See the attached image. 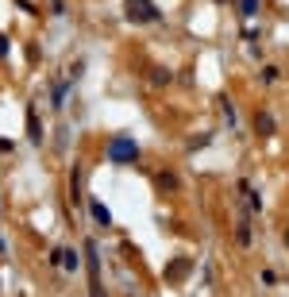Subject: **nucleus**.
I'll return each mask as SVG.
<instances>
[{
    "label": "nucleus",
    "mask_w": 289,
    "mask_h": 297,
    "mask_svg": "<svg viewBox=\"0 0 289 297\" xmlns=\"http://www.w3.org/2000/svg\"><path fill=\"white\" fill-rule=\"evenodd\" d=\"M150 81H154V85H170V81H173V74H170V70H162V66H158V70L150 74Z\"/></svg>",
    "instance_id": "nucleus-10"
},
{
    "label": "nucleus",
    "mask_w": 289,
    "mask_h": 297,
    "mask_svg": "<svg viewBox=\"0 0 289 297\" xmlns=\"http://www.w3.org/2000/svg\"><path fill=\"white\" fill-rule=\"evenodd\" d=\"M85 255H89V274H93V286H89V290L101 294V259H97V243H93V239L85 243Z\"/></svg>",
    "instance_id": "nucleus-3"
},
{
    "label": "nucleus",
    "mask_w": 289,
    "mask_h": 297,
    "mask_svg": "<svg viewBox=\"0 0 289 297\" xmlns=\"http://www.w3.org/2000/svg\"><path fill=\"white\" fill-rule=\"evenodd\" d=\"M93 220H97V224H104V228H108V224H112V212H108V208H104L101 201H93Z\"/></svg>",
    "instance_id": "nucleus-8"
},
{
    "label": "nucleus",
    "mask_w": 289,
    "mask_h": 297,
    "mask_svg": "<svg viewBox=\"0 0 289 297\" xmlns=\"http://www.w3.org/2000/svg\"><path fill=\"white\" fill-rule=\"evenodd\" d=\"M235 236H239V243H243V247H247V243H251V224H239V232H235Z\"/></svg>",
    "instance_id": "nucleus-14"
},
{
    "label": "nucleus",
    "mask_w": 289,
    "mask_h": 297,
    "mask_svg": "<svg viewBox=\"0 0 289 297\" xmlns=\"http://www.w3.org/2000/svg\"><path fill=\"white\" fill-rule=\"evenodd\" d=\"M135 158H139L135 139H128V135H116V139H108V162H116V166H131Z\"/></svg>",
    "instance_id": "nucleus-1"
},
{
    "label": "nucleus",
    "mask_w": 289,
    "mask_h": 297,
    "mask_svg": "<svg viewBox=\"0 0 289 297\" xmlns=\"http://www.w3.org/2000/svg\"><path fill=\"white\" fill-rule=\"evenodd\" d=\"M58 267H66V270H77V267H81V255H77V251H62V259H58Z\"/></svg>",
    "instance_id": "nucleus-9"
},
{
    "label": "nucleus",
    "mask_w": 289,
    "mask_h": 297,
    "mask_svg": "<svg viewBox=\"0 0 289 297\" xmlns=\"http://www.w3.org/2000/svg\"><path fill=\"white\" fill-rule=\"evenodd\" d=\"M4 54H8V39L0 35V58H4Z\"/></svg>",
    "instance_id": "nucleus-17"
},
{
    "label": "nucleus",
    "mask_w": 289,
    "mask_h": 297,
    "mask_svg": "<svg viewBox=\"0 0 289 297\" xmlns=\"http://www.w3.org/2000/svg\"><path fill=\"white\" fill-rule=\"evenodd\" d=\"M255 132H259L262 139H270V135L278 132V124H274V116H270V112H259V116H255Z\"/></svg>",
    "instance_id": "nucleus-5"
},
{
    "label": "nucleus",
    "mask_w": 289,
    "mask_h": 297,
    "mask_svg": "<svg viewBox=\"0 0 289 297\" xmlns=\"http://www.w3.org/2000/svg\"><path fill=\"white\" fill-rule=\"evenodd\" d=\"M239 12H243V19H251L259 12V0H239Z\"/></svg>",
    "instance_id": "nucleus-11"
},
{
    "label": "nucleus",
    "mask_w": 289,
    "mask_h": 297,
    "mask_svg": "<svg viewBox=\"0 0 289 297\" xmlns=\"http://www.w3.org/2000/svg\"><path fill=\"white\" fill-rule=\"evenodd\" d=\"M66 93H70V85H54V108H62V104H66Z\"/></svg>",
    "instance_id": "nucleus-12"
},
{
    "label": "nucleus",
    "mask_w": 289,
    "mask_h": 297,
    "mask_svg": "<svg viewBox=\"0 0 289 297\" xmlns=\"http://www.w3.org/2000/svg\"><path fill=\"white\" fill-rule=\"evenodd\" d=\"M128 19H139V23H154V19H162V12L154 8V0H128Z\"/></svg>",
    "instance_id": "nucleus-2"
},
{
    "label": "nucleus",
    "mask_w": 289,
    "mask_h": 297,
    "mask_svg": "<svg viewBox=\"0 0 289 297\" xmlns=\"http://www.w3.org/2000/svg\"><path fill=\"white\" fill-rule=\"evenodd\" d=\"M262 81H278V66H266L262 70Z\"/></svg>",
    "instance_id": "nucleus-15"
},
{
    "label": "nucleus",
    "mask_w": 289,
    "mask_h": 297,
    "mask_svg": "<svg viewBox=\"0 0 289 297\" xmlns=\"http://www.w3.org/2000/svg\"><path fill=\"white\" fill-rule=\"evenodd\" d=\"M189 270H193V263H189V259H177V263H170V267H166V282H181Z\"/></svg>",
    "instance_id": "nucleus-4"
},
{
    "label": "nucleus",
    "mask_w": 289,
    "mask_h": 297,
    "mask_svg": "<svg viewBox=\"0 0 289 297\" xmlns=\"http://www.w3.org/2000/svg\"><path fill=\"white\" fill-rule=\"evenodd\" d=\"M154 185H158L162 193H177V189H181V181H177V174H158V178H154Z\"/></svg>",
    "instance_id": "nucleus-7"
},
{
    "label": "nucleus",
    "mask_w": 289,
    "mask_h": 297,
    "mask_svg": "<svg viewBox=\"0 0 289 297\" xmlns=\"http://www.w3.org/2000/svg\"><path fill=\"white\" fill-rule=\"evenodd\" d=\"M15 4H19V8H23V12H31V15L39 12V8H35V4H31V0H15Z\"/></svg>",
    "instance_id": "nucleus-16"
},
{
    "label": "nucleus",
    "mask_w": 289,
    "mask_h": 297,
    "mask_svg": "<svg viewBox=\"0 0 289 297\" xmlns=\"http://www.w3.org/2000/svg\"><path fill=\"white\" fill-rule=\"evenodd\" d=\"M27 139L31 143H43V128H39V112L27 108Z\"/></svg>",
    "instance_id": "nucleus-6"
},
{
    "label": "nucleus",
    "mask_w": 289,
    "mask_h": 297,
    "mask_svg": "<svg viewBox=\"0 0 289 297\" xmlns=\"http://www.w3.org/2000/svg\"><path fill=\"white\" fill-rule=\"evenodd\" d=\"M220 108H224V116H228V128H235V108H231V101H228V97L220 101Z\"/></svg>",
    "instance_id": "nucleus-13"
},
{
    "label": "nucleus",
    "mask_w": 289,
    "mask_h": 297,
    "mask_svg": "<svg viewBox=\"0 0 289 297\" xmlns=\"http://www.w3.org/2000/svg\"><path fill=\"white\" fill-rule=\"evenodd\" d=\"M286 247H289V232H286Z\"/></svg>",
    "instance_id": "nucleus-18"
}]
</instances>
